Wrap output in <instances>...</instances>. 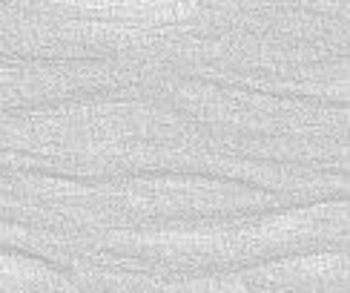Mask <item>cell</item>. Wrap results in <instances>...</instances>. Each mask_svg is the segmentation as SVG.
Listing matches in <instances>:
<instances>
[{"label":"cell","mask_w":350,"mask_h":293,"mask_svg":"<svg viewBox=\"0 0 350 293\" xmlns=\"http://www.w3.org/2000/svg\"><path fill=\"white\" fill-rule=\"evenodd\" d=\"M52 279H55V273L43 265V262L0 253V290L35 288V285H43V282H52Z\"/></svg>","instance_id":"obj_4"},{"label":"cell","mask_w":350,"mask_h":293,"mask_svg":"<svg viewBox=\"0 0 350 293\" xmlns=\"http://www.w3.org/2000/svg\"><path fill=\"white\" fill-rule=\"evenodd\" d=\"M78 9H86L90 14L109 21H150V23H167V21H184L193 14L196 6L189 3H78Z\"/></svg>","instance_id":"obj_3"},{"label":"cell","mask_w":350,"mask_h":293,"mask_svg":"<svg viewBox=\"0 0 350 293\" xmlns=\"http://www.w3.org/2000/svg\"><path fill=\"white\" fill-rule=\"evenodd\" d=\"M327 207L293 210L284 216H270L265 222L244 225V227H210V230H175V233H155V236H138L144 247L175 253H210V256H232L256 247L290 244L296 239L310 236L325 222Z\"/></svg>","instance_id":"obj_1"},{"label":"cell","mask_w":350,"mask_h":293,"mask_svg":"<svg viewBox=\"0 0 350 293\" xmlns=\"http://www.w3.org/2000/svg\"><path fill=\"white\" fill-rule=\"evenodd\" d=\"M347 268L342 253H316V256L279 262L273 268H261L256 270V276L270 282H322V279H336Z\"/></svg>","instance_id":"obj_2"}]
</instances>
